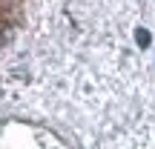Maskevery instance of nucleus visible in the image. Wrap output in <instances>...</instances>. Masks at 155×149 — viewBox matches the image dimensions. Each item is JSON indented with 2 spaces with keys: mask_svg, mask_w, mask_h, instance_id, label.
Instances as JSON below:
<instances>
[{
  "mask_svg": "<svg viewBox=\"0 0 155 149\" xmlns=\"http://www.w3.org/2000/svg\"><path fill=\"white\" fill-rule=\"evenodd\" d=\"M135 40H138V46H141V49H150V43H152V34L147 32L144 26H138V29H135Z\"/></svg>",
  "mask_w": 155,
  "mask_h": 149,
  "instance_id": "obj_1",
  "label": "nucleus"
}]
</instances>
